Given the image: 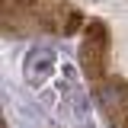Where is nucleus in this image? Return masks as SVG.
<instances>
[{"instance_id": "obj_4", "label": "nucleus", "mask_w": 128, "mask_h": 128, "mask_svg": "<svg viewBox=\"0 0 128 128\" xmlns=\"http://www.w3.org/2000/svg\"><path fill=\"white\" fill-rule=\"evenodd\" d=\"M13 3H22V6H29V3H38V0H13Z\"/></svg>"}, {"instance_id": "obj_1", "label": "nucleus", "mask_w": 128, "mask_h": 128, "mask_svg": "<svg viewBox=\"0 0 128 128\" xmlns=\"http://www.w3.org/2000/svg\"><path fill=\"white\" fill-rule=\"evenodd\" d=\"M106 48L109 45H99V42H83L80 45V64H83V70H86V77L96 83H102V70H106Z\"/></svg>"}, {"instance_id": "obj_2", "label": "nucleus", "mask_w": 128, "mask_h": 128, "mask_svg": "<svg viewBox=\"0 0 128 128\" xmlns=\"http://www.w3.org/2000/svg\"><path fill=\"white\" fill-rule=\"evenodd\" d=\"M51 64H54V51H48V48H32L29 54H26L22 74H26V80L35 86V83H42V80L51 74Z\"/></svg>"}, {"instance_id": "obj_3", "label": "nucleus", "mask_w": 128, "mask_h": 128, "mask_svg": "<svg viewBox=\"0 0 128 128\" xmlns=\"http://www.w3.org/2000/svg\"><path fill=\"white\" fill-rule=\"evenodd\" d=\"M83 32H86V38H90V42L109 45V29H106V22H99V19H90V22L83 26Z\"/></svg>"}]
</instances>
